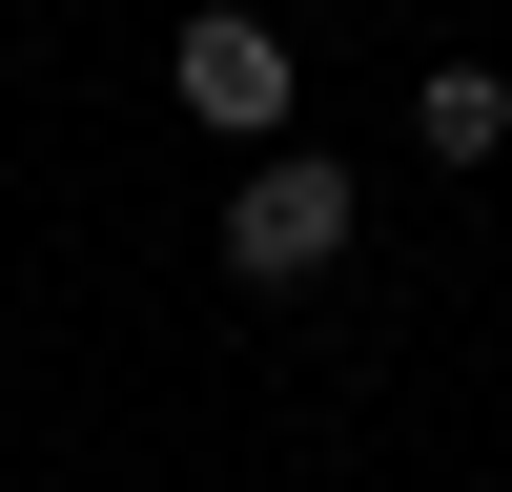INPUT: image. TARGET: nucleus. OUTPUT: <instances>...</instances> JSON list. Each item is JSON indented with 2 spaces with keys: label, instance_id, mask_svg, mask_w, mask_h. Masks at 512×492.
Here are the masks:
<instances>
[{
  "label": "nucleus",
  "instance_id": "f257e3e1",
  "mask_svg": "<svg viewBox=\"0 0 512 492\" xmlns=\"http://www.w3.org/2000/svg\"><path fill=\"white\" fill-rule=\"evenodd\" d=\"M226 267H246V287H308V267H349V164L267 144V164L226 185Z\"/></svg>",
  "mask_w": 512,
  "mask_h": 492
},
{
  "label": "nucleus",
  "instance_id": "f03ea898",
  "mask_svg": "<svg viewBox=\"0 0 512 492\" xmlns=\"http://www.w3.org/2000/svg\"><path fill=\"white\" fill-rule=\"evenodd\" d=\"M164 82H185V123H287V21H246V0H205L185 41H164Z\"/></svg>",
  "mask_w": 512,
  "mask_h": 492
},
{
  "label": "nucleus",
  "instance_id": "7ed1b4c3",
  "mask_svg": "<svg viewBox=\"0 0 512 492\" xmlns=\"http://www.w3.org/2000/svg\"><path fill=\"white\" fill-rule=\"evenodd\" d=\"M410 144H431V164H492L512 144V82L492 62H431V82H410Z\"/></svg>",
  "mask_w": 512,
  "mask_h": 492
}]
</instances>
